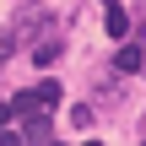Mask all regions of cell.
Here are the masks:
<instances>
[{"instance_id": "1", "label": "cell", "mask_w": 146, "mask_h": 146, "mask_svg": "<svg viewBox=\"0 0 146 146\" xmlns=\"http://www.w3.org/2000/svg\"><path fill=\"white\" fill-rule=\"evenodd\" d=\"M22 141H54V125H49V114H43V108L22 114Z\"/></svg>"}, {"instance_id": "2", "label": "cell", "mask_w": 146, "mask_h": 146, "mask_svg": "<svg viewBox=\"0 0 146 146\" xmlns=\"http://www.w3.org/2000/svg\"><path fill=\"white\" fill-rule=\"evenodd\" d=\"M114 65H119V76H135V70L146 65V54H141V43H125V49L114 54Z\"/></svg>"}, {"instance_id": "3", "label": "cell", "mask_w": 146, "mask_h": 146, "mask_svg": "<svg viewBox=\"0 0 146 146\" xmlns=\"http://www.w3.org/2000/svg\"><path fill=\"white\" fill-rule=\"evenodd\" d=\"M103 22H108V38H125V33H130V16H125V5H114V0H108V16H103Z\"/></svg>"}, {"instance_id": "4", "label": "cell", "mask_w": 146, "mask_h": 146, "mask_svg": "<svg viewBox=\"0 0 146 146\" xmlns=\"http://www.w3.org/2000/svg\"><path fill=\"white\" fill-rule=\"evenodd\" d=\"M33 60H38V65H54V60H60V38H54V33H49V38H38Z\"/></svg>"}, {"instance_id": "5", "label": "cell", "mask_w": 146, "mask_h": 146, "mask_svg": "<svg viewBox=\"0 0 146 146\" xmlns=\"http://www.w3.org/2000/svg\"><path fill=\"white\" fill-rule=\"evenodd\" d=\"M33 108H43V103H38V92H16V98H11V114H16V119H22V114H33Z\"/></svg>"}, {"instance_id": "6", "label": "cell", "mask_w": 146, "mask_h": 146, "mask_svg": "<svg viewBox=\"0 0 146 146\" xmlns=\"http://www.w3.org/2000/svg\"><path fill=\"white\" fill-rule=\"evenodd\" d=\"M33 92H38V103H43V108H54V103H60V87H54V81H38Z\"/></svg>"}, {"instance_id": "7", "label": "cell", "mask_w": 146, "mask_h": 146, "mask_svg": "<svg viewBox=\"0 0 146 146\" xmlns=\"http://www.w3.org/2000/svg\"><path fill=\"white\" fill-rule=\"evenodd\" d=\"M11 43H16V33H0V65H5V54H11Z\"/></svg>"}, {"instance_id": "8", "label": "cell", "mask_w": 146, "mask_h": 146, "mask_svg": "<svg viewBox=\"0 0 146 146\" xmlns=\"http://www.w3.org/2000/svg\"><path fill=\"white\" fill-rule=\"evenodd\" d=\"M5 119H11V108H5V103H0V125H5Z\"/></svg>"}]
</instances>
